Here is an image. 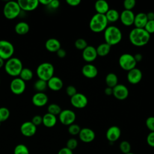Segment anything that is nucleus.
I'll return each mask as SVG.
<instances>
[{
	"mask_svg": "<svg viewBox=\"0 0 154 154\" xmlns=\"http://www.w3.org/2000/svg\"><path fill=\"white\" fill-rule=\"evenodd\" d=\"M150 38L149 34L144 28H133L129 32V38L130 42L134 46L141 47L148 43Z\"/></svg>",
	"mask_w": 154,
	"mask_h": 154,
	"instance_id": "f257e3e1",
	"label": "nucleus"
},
{
	"mask_svg": "<svg viewBox=\"0 0 154 154\" xmlns=\"http://www.w3.org/2000/svg\"><path fill=\"white\" fill-rule=\"evenodd\" d=\"M105 43L109 46H114L119 44L122 38V33L120 29L114 25L107 26L103 34Z\"/></svg>",
	"mask_w": 154,
	"mask_h": 154,
	"instance_id": "f03ea898",
	"label": "nucleus"
},
{
	"mask_svg": "<svg viewBox=\"0 0 154 154\" xmlns=\"http://www.w3.org/2000/svg\"><path fill=\"white\" fill-rule=\"evenodd\" d=\"M108 23L105 14L96 13L90 19L89 27L94 32H100L105 31L108 26Z\"/></svg>",
	"mask_w": 154,
	"mask_h": 154,
	"instance_id": "7ed1b4c3",
	"label": "nucleus"
},
{
	"mask_svg": "<svg viewBox=\"0 0 154 154\" xmlns=\"http://www.w3.org/2000/svg\"><path fill=\"white\" fill-rule=\"evenodd\" d=\"M4 69L7 74L11 76H19L23 69L22 61L16 57H11L7 60L4 64Z\"/></svg>",
	"mask_w": 154,
	"mask_h": 154,
	"instance_id": "20e7f679",
	"label": "nucleus"
},
{
	"mask_svg": "<svg viewBox=\"0 0 154 154\" xmlns=\"http://www.w3.org/2000/svg\"><path fill=\"white\" fill-rule=\"evenodd\" d=\"M36 73L38 79L48 81L54 73V66L48 62H45L39 64L36 69Z\"/></svg>",
	"mask_w": 154,
	"mask_h": 154,
	"instance_id": "39448f33",
	"label": "nucleus"
},
{
	"mask_svg": "<svg viewBox=\"0 0 154 154\" xmlns=\"http://www.w3.org/2000/svg\"><path fill=\"white\" fill-rule=\"evenodd\" d=\"M21 9L17 1H8L3 8V14L8 19H13L17 17L20 13Z\"/></svg>",
	"mask_w": 154,
	"mask_h": 154,
	"instance_id": "423d86ee",
	"label": "nucleus"
},
{
	"mask_svg": "<svg viewBox=\"0 0 154 154\" xmlns=\"http://www.w3.org/2000/svg\"><path fill=\"white\" fill-rule=\"evenodd\" d=\"M119 64L122 69L128 72L136 67L137 62L134 55L129 53H125L119 57Z\"/></svg>",
	"mask_w": 154,
	"mask_h": 154,
	"instance_id": "0eeeda50",
	"label": "nucleus"
},
{
	"mask_svg": "<svg viewBox=\"0 0 154 154\" xmlns=\"http://www.w3.org/2000/svg\"><path fill=\"white\" fill-rule=\"evenodd\" d=\"M14 52L13 44L5 40H0V57L4 60H7L12 57Z\"/></svg>",
	"mask_w": 154,
	"mask_h": 154,
	"instance_id": "6e6552de",
	"label": "nucleus"
},
{
	"mask_svg": "<svg viewBox=\"0 0 154 154\" xmlns=\"http://www.w3.org/2000/svg\"><path fill=\"white\" fill-rule=\"evenodd\" d=\"M60 122L66 126H69L74 123L76 120V114L71 109H64L58 115Z\"/></svg>",
	"mask_w": 154,
	"mask_h": 154,
	"instance_id": "1a4fd4ad",
	"label": "nucleus"
},
{
	"mask_svg": "<svg viewBox=\"0 0 154 154\" xmlns=\"http://www.w3.org/2000/svg\"><path fill=\"white\" fill-rule=\"evenodd\" d=\"M70 103L73 107L78 109H82L87 105L88 99L85 94L77 93L70 97Z\"/></svg>",
	"mask_w": 154,
	"mask_h": 154,
	"instance_id": "9d476101",
	"label": "nucleus"
},
{
	"mask_svg": "<svg viewBox=\"0 0 154 154\" xmlns=\"http://www.w3.org/2000/svg\"><path fill=\"white\" fill-rule=\"evenodd\" d=\"M11 92L16 95L22 94L26 88V84L24 81L19 78H14L10 82V85Z\"/></svg>",
	"mask_w": 154,
	"mask_h": 154,
	"instance_id": "9b49d317",
	"label": "nucleus"
},
{
	"mask_svg": "<svg viewBox=\"0 0 154 154\" xmlns=\"http://www.w3.org/2000/svg\"><path fill=\"white\" fill-rule=\"evenodd\" d=\"M112 95L117 99L123 100L128 97L129 90L126 85L118 84L112 88Z\"/></svg>",
	"mask_w": 154,
	"mask_h": 154,
	"instance_id": "f8f14e48",
	"label": "nucleus"
},
{
	"mask_svg": "<svg viewBox=\"0 0 154 154\" xmlns=\"http://www.w3.org/2000/svg\"><path fill=\"white\" fill-rule=\"evenodd\" d=\"M78 135L81 141L85 143L92 142L96 137L95 132L94 131L88 128H82Z\"/></svg>",
	"mask_w": 154,
	"mask_h": 154,
	"instance_id": "ddd939ff",
	"label": "nucleus"
},
{
	"mask_svg": "<svg viewBox=\"0 0 154 154\" xmlns=\"http://www.w3.org/2000/svg\"><path fill=\"white\" fill-rule=\"evenodd\" d=\"M135 14L132 10H123L120 14V18L122 23L126 26H130L134 24Z\"/></svg>",
	"mask_w": 154,
	"mask_h": 154,
	"instance_id": "4468645a",
	"label": "nucleus"
},
{
	"mask_svg": "<svg viewBox=\"0 0 154 154\" xmlns=\"http://www.w3.org/2000/svg\"><path fill=\"white\" fill-rule=\"evenodd\" d=\"M97 57L96 48L93 46H87L82 52V57L84 61L88 63L94 61Z\"/></svg>",
	"mask_w": 154,
	"mask_h": 154,
	"instance_id": "2eb2a0df",
	"label": "nucleus"
},
{
	"mask_svg": "<svg viewBox=\"0 0 154 154\" xmlns=\"http://www.w3.org/2000/svg\"><path fill=\"white\" fill-rule=\"evenodd\" d=\"M22 134L26 137L33 136L37 131V126L31 122H25L23 123L20 128Z\"/></svg>",
	"mask_w": 154,
	"mask_h": 154,
	"instance_id": "dca6fc26",
	"label": "nucleus"
},
{
	"mask_svg": "<svg viewBox=\"0 0 154 154\" xmlns=\"http://www.w3.org/2000/svg\"><path fill=\"white\" fill-rule=\"evenodd\" d=\"M143 78L142 72L135 67L128 72L127 79L131 84H137L139 83Z\"/></svg>",
	"mask_w": 154,
	"mask_h": 154,
	"instance_id": "f3484780",
	"label": "nucleus"
},
{
	"mask_svg": "<svg viewBox=\"0 0 154 154\" xmlns=\"http://www.w3.org/2000/svg\"><path fill=\"white\" fill-rule=\"evenodd\" d=\"M17 3L21 9L26 11H31L34 10L38 6V0H18Z\"/></svg>",
	"mask_w": 154,
	"mask_h": 154,
	"instance_id": "a211bd4d",
	"label": "nucleus"
},
{
	"mask_svg": "<svg viewBox=\"0 0 154 154\" xmlns=\"http://www.w3.org/2000/svg\"><path fill=\"white\" fill-rule=\"evenodd\" d=\"M121 135V130L117 126H110L106 132V138L110 143L118 140Z\"/></svg>",
	"mask_w": 154,
	"mask_h": 154,
	"instance_id": "6ab92c4d",
	"label": "nucleus"
},
{
	"mask_svg": "<svg viewBox=\"0 0 154 154\" xmlns=\"http://www.w3.org/2000/svg\"><path fill=\"white\" fill-rule=\"evenodd\" d=\"M82 75L88 79H93L96 77L98 74V70L97 67L92 64H85L81 70Z\"/></svg>",
	"mask_w": 154,
	"mask_h": 154,
	"instance_id": "aec40b11",
	"label": "nucleus"
},
{
	"mask_svg": "<svg viewBox=\"0 0 154 154\" xmlns=\"http://www.w3.org/2000/svg\"><path fill=\"white\" fill-rule=\"evenodd\" d=\"M48 102V96L43 92H37L32 97V103L37 106L42 107L45 106Z\"/></svg>",
	"mask_w": 154,
	"mask_h": 154,
	"instance_id": "412c9836",
	"label": "nucleus"
},
{
	"mask_svg": "<svg viewBox=\"0 0 154 154\" xmlns=\"http://www.w3.org/2000/svg\"><path fill=\"white\" fill-rule=\"evenodd\" d=\"M48 87L53 91H59L63 87V82L58 76H52L47 81Z\"/></svg>",
	"mask_w": 154,
	"mask_h": 154,
	"instance_id": "4be33fe9",
	"label": "nucleus"
},
{
	"mask_svg": "<svg viewBox=\"0 0 154 154\" xmlns=\"http://www.w3.org/2000/svg\"><path fill=\"white\" fill-rule=\"evenodd\" d=\"M147 21L148 20L147 18L146 13L142 12L138 13V14L135 15L134 25H135V28H144Z\"/></svg>",
	"mask_w": 154,
	"mask_h": 154,
	"instance_id": "5701e85b",
	"label": "nucleus"
},
{
	"mask_svg": "<svg viewBox=\"0 0 154 154\" xmlns=\"http://www.w3.org/2000/svg\"><path fill=\"white\" fill-rule=\"evenodd\" d=\"M46 49L51 52H56L61 48V43L58 40L55 38H51L45 43Z\"/></svg>",
	"mask_w": 154,
	"mask_h": 154,
	"instance_id": "b1692460",
	"label": "nucleus"
},
{
	"mask_svg": "<svg viewBox=\"0 0 154 154\" xmlns=\"http://www.w3.org/2000/svg\"><path fill=\"white\" fill-rule=\"evenodd\" d=\"M57 117L55 116L50 113H46L42 117V123L47 128H52L57 123Z\"/></svg>",
	"mask_w": 154,
	"mask_h": 154,
	"instance_id": "393cba45",
	"label": "nucleus"
},
{
	"mask_svg": "<svg viewBox=\"0 0 154 154\" xmlns=\"http://www.w3.org/2000/svg\"><path fill=\"white\" fill-rule=\"evenodd\" d=\"M94 8L96 13L105 14L109 10L108 3L104 0H99L95 2Z\"/></svg>",
	"mask_w": 154,
	"mask_h": 154,
	"instance_id": "a878e982",
	"label": "nucleus"
},
{
	"mask_svg": "<svg viewBox=\"0 0 154 154\" xmlns=\"http://www.w3.org/2000/svg\"><path fill=\"white\" fill-rule=\"evenodd\" d=\"M14 30L19 35H25L29 31V26L25 22H19L15 25Z\"/></svg>",
	"mask_w": 154,
	"mask_h": 154,
	"instance_id": "bb28decb",
	"label": "nucleus"
},
{
	"mask_svg": "<svg viewBox=\"0 0 154 154\" xmlns=\"http://www.w3.org/2000/svg\"><path fill=\"white\" fill-rule=\"evenodd\" d=\"M108 22L112 23L117 22L120 18V13L116 9H109L105 14Z\"/></svg>",
	"mask_w": 154,
	"mask_h": 154,
	"instance_id": "cd10ccee",
	"label": "nucleus"
},
{
	"mask_svg": "<svg viewBox=\"0 0 154 154\" xmlns=\"http://www.w3.org/2000/svg\"><path fill=\"white\" fill-rule=\"evenodd\" d=\"M96 49L97 56L99 55L100 57H105L109 53L111 50V46L105 42L100 44L96 48Z\"/></svg>",
	"mask_w": 154,
	"mask_h": 154,
	"instance_id": "c85d7f7f",
	"label": "nucleus"
},
{
	"mask_svg": "<svg viewBox=\"0 0 154 154\" xmlns=\"http://www.w3.org/2000/svg\"><path fill=\"white\" fill-rule=\"evenodd\" d=\"M105 82L107 87L114 88L118 84V77L114 73H109L105 77Z\"/></svg>",
	"mask_w": 154,
	"mask_h": 154,
	"instance_id": "c756f323",
	"label": "nucleus"
},
{
	"mask_svg": "<svg viewBox=\"0 0 154 154\" xmlns=\"http://www.w3.org/2000/svg\"><path fill=\"white\" fill-rule=\"evenodd\" d=\"M32 77H33V73L32 70L28 68L23 67V69H22L20 73L19 78L25 82V81L31 80L32 78Z\"/></svg>",
	"mask_w": 154,
	"mask_h": 154,
	"instance_id": "7c9ffc66",
	"label": "nucleus"
},
{
	"mask_svg": "<svg viewBox=\"0 0 154 154\" xmlns=\"http://www.w3.org/2000/svg\"><path fill=\"white\" fill-rule=\"evenodd\" d=\"M47 87H48L47 81H45L40 79H38V80H37L34 84V89L38 92H43V91H45Z\"/></svg>",
	"mask_w": 154,
	"mask_h": 154,
	"instance_id": "2f4dec72",
	"label": "nucleus"
},
{
	"mask_svg": "<svg viewBox=\"0 0 154 154\" xmlns=\"http://www.w3.org/2000/svg\"><path fill=\"white\" fill-rule=\"evenodd\" d=\"M61 111V107L56 103H51L48 107V112L55 116L59 115Z\"/></svg>",
	"mask_w": 154,
	"mask_h": 154,
	"instance_id": "473e14b6",
	"label": "nucleus"
},
{
	"mask_svg": "<svg viewBox=\"0 0 154 154\" xmlns=\"http://www.w3.org/2000/svg\"><path fill=\"white\" fill-rule=\"evenodd\" d=\"M14 154H29V151L25 144H19L14 147Z\"/></svg>",
	"mask_w": 154,
	"mask_h": 154,
	"instance_id": "72a5a7b5",
	"label": "nucleus"
},
{
	"mask_svg": "<svg viewBox=\"0 0 154 154\" xmlns=\"http://www.w3.org/2000/svg\"><path fill=\"white\" fill-rule=\"evenodd\" d=\"M119 149L122 153L123 154H126L129 152H131V146L129 142L128 141L124 140L121 141V143L119 144Z\"/></svg>",
	"mask_w": 154,
	"mask_h": 154,
	"instance_id": "f704fd0d",
	"label": "nucleus"
},
{
	"mask_svg": "<svg viewBox=\"0 0 154 154\" xmlns=\"http://www.w3.org/2000/svg\"><path fill=\"white\" fill-rule=\"evenodd\" d=\"M10 111L6 107L0 108V123L6 121L10 117Z\"/></svg>",
	"mask_w": 154,
	"mask_h": 154,
	"instance_id": "c9c22d12",
	"label": "nucleus"
},
{
	"mask_svg": "<svg viewBox=\"0 0 154 154\" xmlns=\"http://www.w3.org/2000/svg\"><path fill=\"white\" fill-rule=\"evenodd\" d=\"M81 128V127L75 123H73L69 126L68 127V132L72 135H78Z\"/></svg>",
	"mask_w": 154,
	"mask_h": 154,
	"instance_id": "e433bc0d",
	"label": "nucleus"
},
{
	"mask_svg": "<svg viewBox=\"0 0 154 154\" xmlns=\"http://www.w3.org/2000/svg\"><path fill=\"white\" fill-rule=\"evenodd\" d=\"M88 46L87 42L84 38H78L75 42V46L78 50L83 51Z\"/></svg>",
	"mask_w": 154,
	"mask_h": 154,
	"instance_id": "4c0bfd02",
	"label": "nucleus"
},
{
	"mask_svg": "<svg viewBox=\"0 0 154 154\" xmlns=\"http://www.w3.org/2000/svg\"><path fill=\"white\" fill-rule=\"evenodd\" d=\"M78 144V143L77 140L74 138H71L67 140L66 143V147L73 151V150L75 149L77 147Z\"/></svg>",
	"mask_w": 154,
	"mask_h": 154,
	"instance_id": "58836bf2",
	"label": "nucleus"
},
{
	"mask_svg": "<svg viewBox=\"0 0 154 154\" xmlns=\"http://www.w3.org/2000/svg\"><path fill=\"white\" fill-rule=\"evenodd\" d=\"M136 2L135 0H125L123 2V7L125 10H132L135 6Z\"/></svg>",
	"mask_w": 154,
	"mask_h": 154,
	"instance_id": "ea45409f",
	"label": "nucleus"
},
{
	"mask_svg": "<svg viewBox=\"0 0 154 154\" xmlns=\"http://www.w3.org/2000/svg\"><path fill=\"white\" fill-rule=\"evenodd\" d=\"M146 126L150 132H154V117H149L146 120Z\"/></svg>",
	"mask_w": 154,
	"mask_h": 154,
	"instance_id": "a19ab883",
	"label": "nucleus"
},
{
	"mask_svg": "<svg viewBox=\"0 0 154 154\" xmlns=\"http://www.w3.org/2000/svg\"><path fill=\"white\" fill-rule=\"evenodd\" d=\"M144 29L150 34L154 33V20H148Z\"/></svg>",
	"mask_w": 154,
	"mask_h": 154,
	"instance_id": "79ce46f5",
	"label": "nucleus"
},
{
	"mask_svg": "<svg viewBox=\"0 0 154 154\" xmlns=\"http://www.w3.org/2000/svg\"><path fill=\"white\" fill-rule=\"evenodd\" d=\"M66 91L67 94L69 96H70V97H72L73 96H74L75 94L77 93L76 88L73 85H69V86H67L66 89Z\"/></svg>",
	"mask_w": 154,
	"mask_h": 154,
	"instance_id": "37998d69",
	"label": "nucleus"
},
{
	"mask_svg": "<svg viewBox=\"0 0 154 154\" xmlns=\"http://www.w3.org/2000/svg\"><path fill=\"white\" fill-rule=\"evenodd\" d=\"M146 141L149 146L154 147V132H150L147 135L146 138Z\"/></svg>",
	"mask_w": 154,
	"mask_h": 154,
	"instance_id": "c03bdc74",
	"label": "nucleus"
},
{
	"mask_svg": "<svg viewBox=\"0 0 154 154\" xmlns=\"http://www.w3.org/2000/svg\"><path fill=\"white\" fill-rule=\"evenodd\" d=\"M34 125L38 126L42 123V117L40 115L34 116L31 121Z\"/></svg>",
	"mask_w": 154,
	"mask_h": 154,
	"instance_id": "a18cd8bd",
	"label": "nucleus"
},
{
	"mask_svg": "<svg viewBox=\"0 0 154 154\" xmlns=\"http://www.w3.org/2000/svg\"><path fill=\"white\" fill-rule=\"evenodd\" d=\"M60 1L58 0H51L48 7L52 9H57L60 6Z\"/></svg>",
	"mask_w": 154,
	"mask_h": 154,
	"instance_id": "49530a36",
	"label": "nucleus"
},
{
	"mask_svg": "<svg viewBox=\"0 0 154 154\" xmlns=\"http://www.w3.org/2000/svg\"><path fill=\"white\" fill-rule=\"evenodd\" d=\"M58 154H73V151L66 147H63L58 152Z\"/></svg>",
	"mask_w": 154,
	"mask_h": 154,
	"instance_id": "de8ad7c7",
	"label": "nucleus"
},
{
	"mask_svg": "<svg viewBox=\"0 0 154 154\" xmlns=\"http://www.w3.org/2000/svg\"><path fill=\"white\" fill-rule=\"evenodd\" d=\"M67 4L72 7H76L80 4L81 1L80 0H67Z\"/></svg>",
	"mask_w": 154,
	"mask_h": 154,
	"instance_id": "09e8293b",
	"label": "nucleus"
},
{
	"mask_svg": "<svg viewBox=\"0 0 154 154\" xmlns=\"http://www.w3.org/2000/svg\"><path fill=\"white\" fill-rule=\"evenodd\" d=\"M56 53H57V56H58L59 58H64V57H66V51L64 49H62V48H60V49H58V50L56 52Z\"/></svg>",
	"mask_w": 154,
	"mask_h": 154,
	"instance_id": "8fccbe9b",
	"label": "nucleus"
},
{
	"mask_svg": "<svg viewBox=\"0 0 154 154\" xmlns=\"http://www.w3.org/2000/svg\"><path fill=\"white\" fill-rule=\"evenodd\" d=\"M134 57L135 58V60L136 61L137 63L138 62H140L143 59V55L141 54H136L135 55H134Z\"/></svg>",
	"mask_w": 154,
	"mask_h": 154,
	"instance_id": "3c124183",
	"label": "nucleus"
},
{
	"mask_svg": "<svg viewBox=\"0 0 154 154\" xmlns=\"http://www.w3.org/2000/svg\"><path fill=\"white\" fill-rule=\"evenodd\" d=\"M105 94L107 96H111L112 94V88L107 87L105 88V90H104Z\"/></svg>",
	"mask_w": 154,
	"mask_h": 154,
	"instance_id": "603ef678",
	"label": "nucleus"
},
{
	"mask_svg": "<svg viewBox=\"0 0 154 154\" xmlns=\"http://www.w3.org/2000/svg\"><path fill=\"white\" fill-rule=\"evenodd\" d=\"M148 20H154V12L150 11L146 14Z\"/></svg>",
	"mask_w": 154,
	"mask_h": 154,
	"instance_id": "864d4df0",
	"label": "nucleus"
},
{
	"mask_svg": "<svg viewBox=\"0 0 154 154\" xmlns=\"http://www.w3.org/2000/svg\"><path fill=\"white\" fill-rule=\"evenodd\" d=\"M51 1V0H38L39 4H41L44 5H48V6L50 4Z\"/></svg>",
	"mask_w": 154,
	"mask_h": 154,
	"instance_id": "5fc2aeb1",
	"label": "nucleus"
},
{
	"mask_svg": "<svg viewBox=\"0 0 154 154\" xmlns=\"http://www.w3.org/2000/svg\"><path fill=\"white\" fill-rule=\"evenodd\" d=\"M5 63H4V60H3L2 58H1L0 57V69L1 67H2L4 66Z\"/></svg>",
	"mask_w": 154,
	"mask_h": 154,
	"instance_id": "6e6d98bb",
	"label": "nucleus"
},
{
	"mask_svg": "<svg viewBox=\"0 0 154 154\" xmlns=\"http://www.w3.org/2000/svg\"><path fill=\"white\" fill-rule=\"evenodd\" d=\"M126 154H135V153H132V152H129V153H126Z\"/></svg>",
	"mask_w": 154,
	"mask_h": 154,
	"instance_id": "4d7b16f0",
	"label": "nucleus"
},
{
	"mask_svg": "<svg viewBox=\"0 0 154 154\" xmlns=\"http://www.w3.org/2000/svg\"><path fill=\"white\" fill-rule=\"evenodd\" d=\"M0 84H1V79H0Z\"/></svg>",
	"mask_w": 154,
	"mask_h": 154,
	"instance_id": "13d9d810",
	"label": "nucleus"
}]
</instances>
